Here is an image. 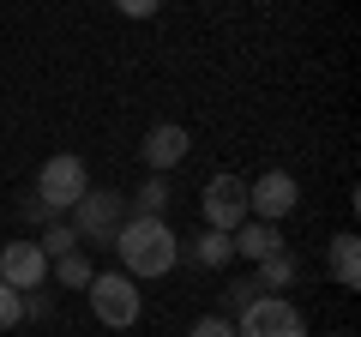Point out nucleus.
Listing matches in <instances>:
<instances>
[{"instance_id":"nucleus-1","label":"nucleus","mask_w":361,"mask_h":337,"mask_svg":"<svg viewBox=\"0 0 361 337\" xmlns=\"http://www.w3.org/2000/svg\"><path fill=\"white\" fill-rule=\"evenodd\" d=\"M115 253L127 265V277H169L180 259V235L163 217H127L115 235Z\"/></svg>"},{"instance_id":"nucleus-2","label":"nucleus","mask_w":361,"mask_h":337,"mask_svg":"<svg viewBox=\"0 0 361 337\" xmlns=\"http://www.w3.org/2000/svg\"><path fill=\"white\" fill-rule=\"evenodd\" d=\"M78 241L85 247H115V235H121V223L133 217L127 211V193H115V187H85V199H78Z\"/></svg>"},{"instance_id":"nucleus-3","label":"nucleus","mask_w":361,"mask_h":337,"mask_svg":"<svg viewBox=\"0 0 361 337\" xmlns=\"http://www.w3.org/2000/svg\"><path fill=\"white\" fill-rule=\"evenodd\" d=\"M90 313H97L109 331H127V325H139L145 295L133 289L127 271H97V277H90Z\"/></svg>"},{"instance_id":"nucleus-4","label":"nucleus","mask_w":361,"mask_h":337,"mask_svg":"<svg viewBox=\"0 0 361 337\" xmlns=\"http://www.w3.org/2000/svg\"><path fill=\"white\" fill-rule=\"evenodd\" d=\"M85 187H90L85 157H73V151L49 157V163H42V175H37V199L54 211V217H61V211H73L78 199H85Z\"/></svg>"},{"instance_id":"nucleus-5","label":"nucleus","mask_w":361,"mask_h":337,"mask_svg":"<svg viewBox=\"0 0 361 337\" xmlns=\"http://www.w3.org/2000/svg\"><path fill=\"white\" fill-rule=\"evenodd\" d=\"M235 337H307V319H301L283 295H259V301H247V307H241Z\"/></svg>"},{"instance_id":"nucleus-6","label":"nucleus","mask_w":361,"mask_h":337,"mask_svg":"<svg viewBox=\"0 0 361 337\" xmlns=\"http://www.w3.org/2000/svg\"><path fill=\"white\" fill-rule=\"evenodd\" d=\"M199 205H205V223H211V229L235 235V229L247 223V181H241V175H211Z\"/></svg>"},{"instance_id":"nucleus-7","label":"nucleus","mask_w":361,"mask_h":337,"mask_svg":"<svg viewBox=\"0 0 361 337\" xmlns=\"http://www.w3.org/2000/svg\"><path fill=\"white\" fill-rule=\"evenodd\" d=\"M295 205H301V187H295V175H283V168H271V175H259V181L247 187V217H259V223L289 217Z\"/></svg>"},{"instance_id":"nucleus-8","label":"nucleus","mask_w":361,"mask_h":337,"mask_svg":"<svg viewBox=\"0 0 361 337\" xmlns=\"http://www.w3.org/2000/svg\"><path fill=\"white\" fill-rule=\"evenodd\" d=\"M0 277L18 289V295H30V289L49 283V259H42L37 241H0Z\"/></svg>"},{"instance_id":"nucleus-9","label":"nucleus","mask_w":361,"mask_h":337,"mask_svg":"<svg viewBox=\"0 0 361 337\" xmlns=\"http://www.w3.org/2000/svg\"><path fill=\"white\" fill-rule=\"evenodd\" d=\"M187 151H193V139H187V127H175V121H157V127L145 133V145H139V157L151 163V175H169Z\"/></svg>"},{"instance_id":"nucleus-10","label":"nucleus","mask_w":361,"mask_h":337,"mask_svg":"<svg viewBox=\"0 0 361 337\" xmlns=\"http://www.w3.org/2000/svg\"><path fill=\"white\" fill-rule=\"evenodd\" d=\"M229 247L241 253V259H253V265H259L265 253H277V223H259V217H253V223H241V229L229 235Z\"/></svg>"},{"instance_id":"nucleus-11","label":"nucleus","mask_w":361,"mask_h":337,"mask_svg":"<svg viewBox=\"0 0 361 337\" xmlns=\"http://www.w3.org/2000/svg\"><path fill=\"white\" fill-rule=\"evenodd\" d=\"M331 277H337V289H355L361 283V241H355V235H337V241H331Z\"/></svg>"},{"instance_id":"nucleus-12","label":"nucleus","mask_w":361,"mask_h":337,"mask_svg":"<svg viewBox=\"0 0 361 337\" xmlns=\"http://www.w3.org/2000/svg\"><path fill=\"white\" fill-rule=\"evenodd\" d=\"M42 259H66V253H78V247H85V241H78V229H73V223H61V217H54V223H42Z\"/></svg>"},{"instance_id":"nucleus-13","label":"nucleus","mask_w":361,"mask_h":337,"mask_svg":"<svg viewBox=\"0 0 361 337\" xmlns=\"http://www.w3.org/2000/svg\"><path fill=\"white\" fill-rule=\"evenodd\" d=\"M169 199H175V187H169L163 175H151V181H145L139 193H133V217H163V211H169Z\"/></svg>"},{"instance_id":"nucleus-14","label":"nucleus","mask_w":361,"mask_h":337,"mask_svg":"<svg viewBox=\"0 0 361 337\" xmlns=\"http://www.w3.org/2000/svg\"><path fill=\"white\" fill-rule=\"evenodd\" d=\"M253 283H259V289H283V283H295V253H283V247H277V253H265Z\"/></svg>"},{"instance_id":"nucleus-15","label":"nucleus","mask_w":361,"mask_h":337,"mask_svg":"<svg viewBox=\"0 0 361 337\" xmlns=\"http://www.w3.org/2000/svg\"><path fill=\"white\" fill-rule=\"evenodd\" d=\"M180 253H187V259H199V265H223V259L235 253V247H229V235H223V229H205L193 247L180 241Z\"/></svg>"},{"instance_id":"nucleus-16","label":"nucleus","mask_w":361,"mask_h":337,"mask_svg":"<svg viewBox=\"0 0 361 337\" xmlns=\"http://www.w3.org/2000/svg\"><path fill=\"white\" fill-rule=\"evenodd\" d=\"M54 277H61L66 289H90V253H66V259H54Z\"/></svg>"},{"instance_id":"nucleus-17","label":"nucleus","mask_w":361,"mask_h":337,"mask_svg":"<svg viewBox=\"0 0 361 337\" xmlns=\"http://www.w3.org/2000/svg\"><path fill=\"white\" fill-rule=\"evenodd\" d=\"M18 319H25V295H18V289L0 277V331H13Z\"/></svg>"},{"instance_id":"nucleus-18","label":"nucleus","mask_w":361,"mask_h":337,"mask_svg":"<svg viewBox=\"0 0 361 337\" xmlns=\"http://www.w3.org/2000/svg\"><path fill=\"white\" fill-rule=\"evenodd\" d=\"M187 337H235V325L223 319V313H205V319H199V325H193Z\"/></svg>"},{"instance_id":"nucleus-19","label":"nucleus","mask_w":361,"mask_h":337,"mask_svg":"<svg viewBox=\"0 0 361 337\" xmlns=\"http://www.w3.org/2000/svg\"><path fill=\"white\" fill-rule=\"evenodd\" d=\"M115 6L127 18H157V13H163V0H115Z\"/></svg>"},{"instance_id":"nucleus-20","label":"nucleus","mask_w":361,"mask_h":337,"mask_svg":"<svg viewBox=\"0 0 361 337\" xmlns=\"http://www.w3.org/2000/svg\"><path fill=\"white\" fill-rule=\"evenodd\" d=\"M229 301H235V307H247V301H259V283H253V277H241V283H229Z\"/></svg>"},{"instance_id":"nucleus-21","label":"nucleus","mask_w":361,"mask_h":337,"mask_svg":"<svg viewBox=\"0 0 361 337\" xmlns=\"http://www.w3.org/2000/svg\"><path fill=\"white\" fill-rule=\"evenodd\" d=\"M18 211H25V217H30V223H54V211H49V205H42V199H37V193H30V199H25V205H18Z\"/></svg>"},{"instance_id":"nucleus-22","label":"nucleus","mask_w":361,"mask_h":337,"mask_svg":"<svg viewBox=\"0 0 361 337\" xmlns=\"http://www.w3.org/2000/svg\"><path fill=\"white\" fill-rule=\"evenodd\" d=\"M337 337H355V331H337Z\"/></svg>"}]
</instances>
